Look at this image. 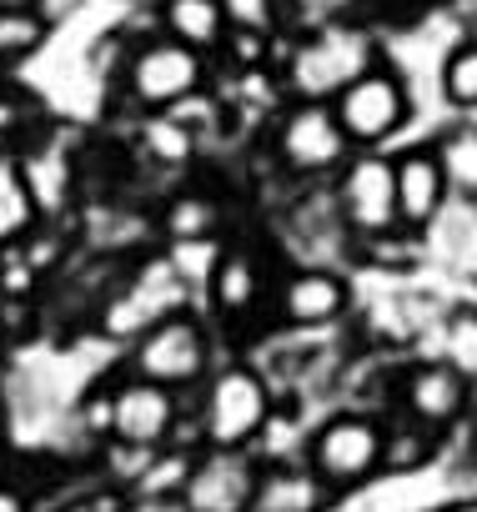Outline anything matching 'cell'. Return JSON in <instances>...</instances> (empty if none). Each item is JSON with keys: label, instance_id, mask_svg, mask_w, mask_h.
I'll return each instance as SVG.
<instances>
[{"label": "cell", "instance_id": "1", "mask_svg": "<svg viewBox=\"0 0 477 512\" xmlns=\"http://www.w3.org/2000/svg\"><path fill=\"white\" fill-rule=\"evenodd\" d=\"M367 66H372L367 36H357L352 26H332L292 56V91L302 101H327V96L337 101V91H347Z\"/></svg>", "mask_w": 477, "mask_h": 512}, {"label": "cell", "instance_id": "2", "mask_svg": "<svg viewBox=\"0 0 477 512\" xmlns=\"http://www.w3.org/2000/svg\"><path fill=\"white\" fill-rule=\"evenodd\" d=\"M272 412L267 382L247 367H226L211 387H206V437L211 447H247L262 437Z\"/></svg>", "mask_w": 477, "mask_h": 512}, {"label": "cell", "instance_id": "3", "mask_svg": "<svg viewBox=\"0 0 477 512\" xmlns=\"http://www.w3.org/2000/svg\"><path fill=\"white\" fill-rule=\"evenodd\" d=\"M307 467L337 492L352 487L362 477H372L382 467V432L367 417H332L317 437H312V457Z\"/></svg>", "mask_w": 477, "mask_h": 512}, {"label": "cell", "instance_id": "4", "mask_svg": "<svg viewBox=\"0 0 477 512\" xmlns=\"http://www.w3.org/2000/svg\"><path fill=\"white\" fill-rule=\"evenodd\" d=\"M257 467L242 447H211L201 462H191L181 482L186 512H247L257 492Z\"/></svg>", "mask_w": 477, "mask_h": 512}, {"label": "cell", "instance_id": "5", "mask_svg": "<svg viewBox=\"0 0 477 512\" xmlns=\"http://www.w3.org/2000/svg\"><path fill=\"white\" fill-rule=\"evenodd\" d=\"M171 427H176V397L161 382L136 377V382H126L106 397V432L131 452L161 447L171 437Z\"/></svg>", "mask_w": 477, "mask_h": 512}, {"label": "cell", "instance_id": "6", "mask_svg": "<svg viewBox=\"0 0 477 512\" xmlns=\"http://www.w3.org/2000/svg\"><path fill=\"white\" fill-rule=\"evenodd\" d=\"M337 126L347 131V141H387L402 121H407V91L397 76L387 71H362L347 91H337Z\"/></svg>", "mask_w": 477, "mask_h": 512}, {"label": "cell", "instance_id": "7", "mask_svg": "<svg viewBox=\"0 0 477 512\" xmlns=\"http://www.w3.org/2000/svg\"><path fill=\"white\" fill-rule=\"evenodd\" d=\"M206 367V337L196 322L186 317H161L151 332H141L136 342V372L146 382H161V387H181V382H196Z\"/></svg>", "mask_w": 477, "mask_h": 512}, {"label": "cell", "instance_id": "8", "mask_svg": "<svg viewBox=\"0 0 477 512\" xmlns=\"http://www.w3.org/2000/svg\"><path fill=\"white\" fill-rule=\"evenodd\" d=\"M337 206H342L347 226H357V231H367V236L392 231V226H397V181H392V161H387V156H357V161L342 171Z\"/></svg>", "mask_w": 477, "mask_h": 512}, {"label": "cell", "instance_id": "9", "mask_svg": "<svg viewBox=\"0 0 477 512\" xmlns=\"http://www.w3.org/2000/svg\"><path fill=\"white\" fill-rule=\"evenodd\" d=\"M201 86V56L181 41H156L131 56V96L141 106H176Z\"/></svg>", "mask_w": 477, "mask_h": 512}, {"label": "cell", "instance_id": "10", "mask_svg": "<svg viewBox=\"0 0 477 512\" xmlns=\"http://www.w3.org/2000/svg\"><path fill=\"white\" fill-rule=\"evenodd\" d=\"M277 146H282V161H287L292 171H307V176H312V171L337 166L352 141H347V131L337 126V111H332V106L307 101V106H297V111L282 121Z\"/></svg>", "mask_w": 477, "mask_h": 512}, {"label": "cell", "instance_id": "11", "mask_svg": "<svg viewBox=\"0 0 477 512\" xmlns=\"http://www.w3.org/2000/svg\"><path fill=\"white\" fill-rule=\"evenodd\" d=\"M176 292H181V287H176L171 262H151V267L126 287V297L106 307V332H111V337H141V332H151L161 317H171Z\"/></svg>", "mask_w": 477, "mask_h": 512}, {"label": "cell", "instance_id": "12", "mask_svg": "<svg viewBox=\"0 0 477 512\" xmlns=\"http://www.w3.org/2000/svg\"><path fill=\"white\" fill-rule=\"evenodd\" d=\"M392 181H397V221L422 226L442 211L447 201V176L437 166V151H407L392 161Z\"/></svg>", "mask_w": 477, "mask_h": 512}, {"label": "cell", "instance_id": "13", "mask_svg": "<svg viewBox=\"0 0 477 512\" xmlns=\"http://www.w3.org/2000/svg\"><path fill=\"white\" fill-rule=\"evenodd\" d=\"M462 407H467V382L447 362H427L407 377V412L422 427H447L452 417H462Z\"/></svg>", "mask_w": 477, "mask_h": 512}, {"label": "cell", "instance_id": "14", "mask_svg": "<svg viewBox=\"0 0 477 512\" xmlns=\"http://www.w3.org/2000/svg\"><path fill=\"white\" fill-rule=\"evenodd\" d=\"M332 502V487L312 467H277L257 477L247 512H322Z\"/></svg>", "mask_w": 477, "mask_h": 512}, {"label": "cell", "instance_id": "15", "mask_svg": "<svg viewBox=\"0 0 477 512\" xmlns=\"http://www.w3.org/2000/svg\"><path fill=\"white\" fill-rule=\"evenodd\" d=\"M282 307H287V317H292L297 327H327V322H337V317L347 312V287H342V277L307 267V272H297V277L287 282Z\"/></svg>", "mask_w": 477, "mask_h": 512}, {"label": "cell", "instance_id": "16", "mask_svg": "<svg viewBox=\"0 0 477 512\" xmlns=\"http://www.w3.org/2000/svg\"><path fill=\"white\" fill-rule=\"evenodd\" d=\"M36 221V201H31V186H26V171L11 151H0V246H11L31 231Z\"/></svg>", "mask_w": 477, "mask_h": 512}, {"label": "cell", "instance_id": "17", "mask_svg": "<svg viewBox=\"0 0 477 512\" xmlns=\"http://www.w3.org/2000/svg\"><path fill=\"white\" fill-rule=\"evenodd\" d=\"M166 26H171V41L191 46V51H211L221 41V0H171L166 6Z\"/></svg>", "mask_w": 477, "mask_h": 512}, {"label": "cell", "instance_id": "18", "mask_svg": "<svg viewBox=\"0 0 477 512\" xmlns=\"http://www.w3.org/2000/svg\"><path fill=\"white\" fill-rule=\"evenodd\" d=\"M257 262H252V251H226L221 262H216V277H211V297L221 312H247L257 302Z\"/></svg>", "mask_w": 477, "mask_h": 512}, {"label": "cell", "instance_id": "19", "mask_svg": "<svg viewBox=\"0 0 477 512\" xmlns=\"http://www.w3.org/2000/svg\"><path fill=\"white\" fill-rule=\"evenodd\" d=\"M437 166H442V176H447V191H457V196H477V131L462 126V131L442 136V146H437Z\"/></svg>", "mask_w": 477, "mask_h": 512}, {"label": "cell", "instance_id": "20", "mask_svg": "<svg viewBox=\"0 0 477 512\" xmlns=\"http://www.w3.org/2000/svg\"><path fill=\"white\" fill-rule=\"evenodd\" d=\"M21 171H26V186H31L36 216H41V211H61V201H66V181H71L61 151H51V156H31V161H21Z\"/></svg>", "mask_w": 477, "mask_h": 512}, {"label": "cell", "instance_id": "21", "mask_svg": "<svg viewBox=\"0 0 477 512\" xmlns=\"http://www.w3.org/2000/svg\"><path fill=\"white\" fill-rule=\"evenodd\" d=\"M442 352H447V367L462 382H477V312H452Z\"/></svg>", "mask_w": 477, "mask_h": 512}, {"label": "cell", "instance_id": "22", "mask_svg": "<svg viewBox=\"0 0 477 512\" xmlns=\"http://www.w3.org/2000/svg\"><path fill=\"white\" fill-rule=\"evenodd\" d=\"M46 41L41 11H0V56H31Z\"/></svg>", "mask_w": 477, "mask_h": 512}, {"label": "cell", "instance_id": "23", "mask_svg": "<svg viewBox=\"0 0 477 512\" xmlns=\"http://www.w3.org/2000/svg\"><path fill=\"white\" fill-rule=\"evenodd\" d=\"M442 91L447 101L457 106H477V41L472 46H457L442 66Z\"/></svg>", "mask_w": 477, "mask_h": 512}, {"label": "cell", "instance_id": "24", "mask_svg": "<svg viewBox=\"0 0 477 512\" xmlns=\"http://www.w3.org/2000/svg\"><path fill=\"white\" fill-rule=\"evenodd\" d=\"M146 146H151V156L156 161H186L191 156V131H186V121L181 116H156L151 126H146Z\"/></svg>", "mask_w": 477, "mask_h": 512}, {"label": "cell", "instance_id": "25", "mask_svg": "<svg viewBox=\"0 0 477 512\" xmlns=\"http://www.w3.org/2000/svg\"><path fill=\"white\" fill-rule=\"evenodd\" d=\"M166 226H171V236H176V241H201V236L216 226V211H211V201H206V196H181V201L171 206Z\"/></svg>", "mask_w": 477, "mask_h": 512}, {"label": "cell", "instance_id": "26", "mask_svg": "<svg viewBox=\"0 0 477 512\" xmlns=\"http://www.w3.org/2000/svg\"><path fill=\"white\" fill-rule=\"evenodd\" d=\"M186 472H191V457H181V452L161 457V462H156V472H146V477H141V497H181Z\"/></svg>", "mask_w": 477, "mask_h": 512}, {"label": "cell", "instance_id": "27", "mask_svg": "<svg viewBox=\"0 0 477 512\" xmlns=\"http://www.w3.org/2000/svg\"><path fill=\"white\" fill-rule=\"evenodd\" d=\"M221 16H231L236 31L262 36L272 26V0H221Z\"/></svg>", "mask_w": 477, "mask_h": 512}, {"label": "cell", "instance_id": "28", "mask_svg": "<svg viewBox=\"0 0 477 512\" xmlns=\"http://www.w3.org/2000/svg\"><path fill=\"white\" fill-rule=\"evenodd\" d=\"M297 6H302V16H307V21H337L342 11H352V6H357V0H297Z\"/></svg>", "mask_w": 477, "mask_h": 512}, {"label": "cell", "instance_id": "29", "mask_svg": "<svg viewBox=\"0 0 477 512\" xmlns=\"http://www.w3.org/2000/svg\"><path fill=\"white\" fill-rule=\"evenodd\" d=\"M61 512H126V502L111 497V492H96V497H76V502L61 507Z\"/></svg>", "mask_w": 477, "mask_h": 512}, {"label": "cell", "instance_id": "30", "mask_svg": "<svg viewBox=\"0 0 477 512\" xmlns=\"http://www.w3.org/2000/svg\"><path fill=\"white\" fill-rule=\"evenodd\" d=\"M131 512H186V502L181 497H141Z\"/></svg>", "mask_w": 477, "mask_h": 512}, {"label": "cell", "instance_id": "31", "mask_svg": "<svg viewBox=\"0 0 477 512\" xmlns=\"http://www.w3.org/2000/svg\"><path fill=\"white\" fill-rule=\"evenodd\" d=\"M0 512H26V502H21V492H11L6 482H0Z\"/></svg>", "mask_w": 477, "mask_h": 512}, {"label": "cell", "instance_id": "32", "mask_svg": "<svg viewBox=\"0 0 477 512\" xmlns=\"http://www.w3.org/2000/svg\"><path fill=\"white\" fill-rule=\"evenodd\" d=\"M36 6H41V11H51V16H56V11H71V6H81V0H36Z\"/></svg>", "mask_w": 477, "mask_h": 512}, {"label": "cell", "instance_id": "33", "mask_svg": "<svg viewBox=\"0 0 477 512\" xmlns=\"http://www.w3.org/2000/svg\"><path fill=\"white\" fill-rule=\"evenodd\" d=\"M0 11H36V0H0Z\"/></svg>", "mask_w": 477, "mask_h": 512}, {"label": "cell", "instance_id": "34", "mask_svg": "<svg viewBox=\"0 0 477 512\" xmlns=\"http://www.w3.org/2000/svg\"><path fill=\"white\" fill-rule=\"evenodd\" d=\"M447 512H477V502H457V507H447Z\"/></svg>", "mask_w": 477, "mask_h": 512}, {"label": "cell", "instance_id": "35", "mask_svg": "<svg viewBox=\"0 0 477 512\" xmlns=\"http://www.w3.org/2000/svg\"><path fill=\"white\" fill-rule=\"evenodd\" d=\"M472 462H477V422H472Z\"/></svg>", "mask_w": 477, "mask_h": 512}]
</instances>
